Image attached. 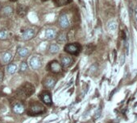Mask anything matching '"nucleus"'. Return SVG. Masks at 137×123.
<instances>
[{"label": "nucleus", "instance_id": "nucleus-17", "mask_svg": "<svg viewBox=\"0 0 137 123\" xmlns=\"http://www.w3.org/2000/svg\"><path fill=\"white\" fill-rule=\"evenodd\" d=\"M30 52L27 48H20L18 50V55L19 57H26L29 55Z\"/></svg>", "mask_w": 137, "mask_h": 123}, {"label": "nucleus", "instance_id": "nucleus-7", "mask_svg": "<svg viewBox=\"0 0 137 123\" xmlns=\"http://www.w3.org/2000/svg\"><path fill=\"white\" fill-rule=\"evenodd\" d=\"M73 62V60L72 57L69 56H60V65L62 68H69V66L72 65Z\"/></svg>", "mask_w": 137, "mask_h": 123}, {"label": "nucleus", "instance_id": "nucleus-10", "mask_svg": "<svg viewBox=\"0 0 137 123\" xmlns=\"http://www.w3.org/2000/svg\"><path fill=\"white\" fill-rule=\"evenodd\" d=\"M57 37V32L53 28H48L45 31V38L48 40H52L54 39Z\"/></svg>", "mask_w": 137, "mask_h": 123}, {"label": "nucleus", "instance_id": "nucleus-20", "mask_svg": "<svg viewBox=\"0 0 137 123\" xmlns=\"http://www.w3.org/2000/svg\"><path fill=\"white\" fill-rule=\"evenodd\" d=\"M72 2V0H53V3L57 7H61L67 5Z\"/></svg>", "mask_w": 137, "mask_h": 123}, {"label": "nucleus", "instance_id": "nucleus-6", "mask_svg": "<svg viewBox=\"0 0 137 123\" xmlns=\"http://www.w3.org/2000/svg\"><path fill=\"white\" fill-rule=\"evenodd\" d=\"M58 23H59V26L63 28V29H66L68 28L70 24H69V20L67 17L66 15H60L59 16V19H58Z\"/></svg>", "mask_w": 137, "mask_h": 123}, {"label": "nucleus", "instance_id": "nucleus-18", "mask_svg": "<svg viewBox=\"0 0 137 123\" xmlns=\"http://www.w3.org/2000/svg\"><path fill=\"white\" fill-rule=\"evenodd\" d=\"M17 71V66L14 64H9L7 67V72L10 75H13L16 73Z\"/></svg>", "mask_w": 137, "mask_h": 123}, {"label": "nucleus", "instance_id": "nucleus-11", "mask_svg": "<svg viewBox=\"0 0 137 123\" xmlns=\"http://www.w3.org/2000/svg\"><path fill=\"white\" fill-rule=\"evenodd\" d=\"M107 29L111 34L115 33L118 29V23L115 20H110L107 23Z\"/></svg>", "mask_w": 137, "mask_h": 123}, {"label": "nucleus", "instance_id": "nucleus-12", "mask_svg": "<svg viewBox=\"0 0 137 123\" xmlns=\"http://www.w3.org/2000/svg\"><path fill=\"white\" fill-rule=\"evenodd\" d=\"M17 14L20 17H24L25 15H27V12H28V7L26 6H24V5H19L17 7Z\"/></svg>", "mask_w": 137, "mask_h": 123}, {"label": "nucleus", "instance_id": "nucleus-23", "mask_svg": "<svg viewBox=\"0 0 137 123\" xmlns=\"http://www.w3.org/2000/svg\"><path fill=\"white\" fill-rule=\"evenodd\" d=\"M101 114V110H99L97 113H96V115H95V118H98V117L100 116Z\"/></svg>", "mask_w": 137, "mask_h": 123}, {"label": "nucleus", "instance_id": "nucleus-5", "mask_svg": "<svg viewBox=\"0 0 137 123\" xmlns=\"http://www.w3.org/2000/svg\"><path fill=\"white\" fill-rule=\"evenodd\" d=\"M40 99L41 100V101H43L45 105H51L53 103L52 101V97H51V94H50L48 91H44L39 96Z\"/></svg>", "mask_w": 137, "mask_h": 123}, {"label": "nucleus", "instance_id": "nucleus-9", "mask_svg": "<svg viewBox=\"0 0 137 123\" xmlns=\"http://www.w3.org/2000/svg\"><path fill=\"white\" fill-rule=\"evenodd\" d=\"M56 82H57V80L54 77H53V76H48L44 80V85L47 89H53L56 85Z\"/></svg>", "mask_w": 137, "mask_h": 123}, {"label": "nucleus", "instance_id": "nucleus-15", "mask_svg": "<svg viewBox=\"0 0 137 123\" xmlns=\"http://www.w3.org/2000/svg\"><path fill=\"white\" fill-rule=\"evenodd\" d=\"M56 39H57V42L58 44H65L67 41V35L65 32H61L58 34Z\"/></svg>", "mask_w": 137, "mask_h": 123}, {"label": "nucleus", "instance_id": "nucleus-3", "mask_svg": "<svg viewBox=\"0 0 137 123\" xmlns=\"http://www.w3.org/2000/svg\"><path fill=\"white\" fill-rule=\"evenodd\" d=\"M42 57L40 55L38 54H35L34 56H32L31 59H30L29 61V64L30 67H31L32 69H38L42 66Z\"/></svg>", "mask_w": 137, "mask_h": 123}, {"label": "nucleus", "instance_id": "nucleus-27", "mask_svg": "<svg viewBox=\"0 0 137 123\" xmlns=\"http://www.w3.org/2000/svg\"><path fill=\"white\" fill-rule=\"evenodd\" d=\"M42 1H45V0H42Z\"/></svg>", "mask_w": 137, "mask_h": 123}, {"label": "nucleus", "instance_id": "nucleus-1", "mask_svg": "<svg viewBox=\"0 0 137 123\" xmlns=\"http://www.w3.org/2000/svg\"><path fill=\"white\" fill-rule=\"evenodd\" d=\"M45 112V108L43 105H41L39 102L36 101H32L29 105L28 109V114L30 115H35V114H41Z\"/></svg>", "mask_w": 137, "mask_h": 123}, {"label": "nucleus", "instance_id": "nucleus-19", "mask_svg": "<svg viewBox=\"0 0 137 123\" xmlns=\"http://www.w3.org/2000/svg\"><path fill=\"white\" fill-rule=\"evenodd\" d=\"M49 52L50 53H52V54H56V53H57L59 52V50H60V47H59V45L57 44H52L51 45L49 46Z\"/></svg>", "mask_w": 137, "mask_h": 123}, {"label": "nucleus", "instance_id": "nucleus-16", "mask_svg": "<svg viewBox=\"0 0 137 123\" xmlns=\"http://www.w3.org/2000/svg\"><path fill=\"white\" fill-rule=\"evenodd\" d=\"M13 111L14 113H16V114H22V113H23L24 111V107L22 104L20 103H17L14 105L13 107Z\"/></svg>", "mask_w": 137, "mask_h": 123}, {"label": "nucleus", "instance_id": "nucleus-25", "mask_svg": "<svg viewBox=\"0 0 137 123\" xmlns=\"http://www.w3.org/2000/svg\"><path fill=\"white\" fill-rule=\"evenodd\" d=\"M3 78V73L2 71H0V81H1Z\"/></svg>", "mask_w": 137, "mask_h": 123}, {"label": "nucleus", "instance_id": "nucleus-4", "mask_svg": "<svg viewBox=\"0 0 137 123\" xmlns=\"http://www.w3.org/2000/svg\"><path fill=\"white\" fill-rule=\"evenodd\" d=\"M48 69L52 72L53 73H60L62 71V66L57 60L51 61L48 65Z\"/></svg>", "mask_w": 137, "mask_h": 123}, {"label": "nucleus", "instance_id": "nucleus-2", "mask_svg": "<svg viewBox=\"0 0 137 123\" xmlns=\"http://www.w3.org/2000/svg\"><path fill=\"white\" fill-rule=\"evenodd\" d=\"M81 50H82V47L78 43L67 44L64 48V51L65 52L73 56H78L80 53Z\"/></svg>", "mask_w": 137, "mask_h": 123}, {"label": "nucleus", "instance_id": "nucleus-24", "mask_svg": "<svg viewBox=\"0 0 137 123\" xmlns=\"http://www.w3.org/2000/svg\"><path fill=\"white\" fill-rule=\"evenodd\" d=\"M135 21L137 22V6L135 8Z\"/></svg>", "mask_w": 137, "mask_h": 123}, {"label": "nucleus", "instance_id": "nucleus-22", "mask_svg": "<svg viewBox=\"0 0 137 123\" xmlns=\"http://www.w3.org/2000/svg\"><path fill=\"white\" fill-rule=\"evenodd\" d=\"M20 71L21 72H25L27 71L28 69V64L26 61H23V62H22V64H20Z\"/></svg>", "mask_w": 137, "mask_h": 123}, {"label": "nucleus", "instance_id": "nucleus-13", "mask_svg": "<svg viewBox=\"0 0 137 123\" xmlns=\"http://www.w3.org/2000/svg\"><path fill=\"white\" fill-rule=\"evenodd\" d=\"M1 14L4 17H9L13 14V9L10 6H6L1 10Z\"/></svg>", "mask_w": 137, "mask_h": 123}, {"label": "nucleus", "instance_id": "nucleus-8", "mask_svg": "<svg viewBox=\"0 0 137 123\" xmlns=\"http://www.w3.org/2000/svg\"><path fill=\"white\" fill-rule=\"evenodd\" d=\"M35 35V30L34 29H32V28H28L27 30H25L24 32H23V35H22V38L23 40H30L32 39Z\"/></svg>", "mask_w": 137, "mask_h": 123}, {"label": "nucleus", "instance_id": "nucleus-21", "mask_svg": "<svg viewBox=\"0 0 137 123\" xmlns=\"http://www.w3.org/2000/svg\"><path fill=\"white\" fill-rule=\"evenodd\" d=\"M7 37H8V32L6 30H3L0 32V39H2V40L6 39H7Z\"/></svg>", "mask_w": 137, "mask_h": 123}, {"label": "nucleus", "instance_id": "nucleus-14", "mask_svg": "<svg viewBox=\"0 0 137 123\" xmlns=\"http://www.w3.org/2000/svg\"><path fill=\"white\" fill-rule=\"evenodd\" d=\"M11 59H12V55L10 52H6L2 53V63L3 64H7L10 63V61L11 60Z\"/></svg>", "mask_w": 137, "mask_h": 123}, {"label": "nucleus", "instance_id": "nucleus-26", "mask_svg": "<svg viewBox=\"0 0 137 123\" xmlns=\"http://www.w3.org/2000/svg\"><path fill=\"white\" fill-rule=\"evenodd\" d=\"M10 1H11V2H16L17 0H10Z\"/></svg>", "mask_w": 137, "mask_h": 123}]
</instances>
